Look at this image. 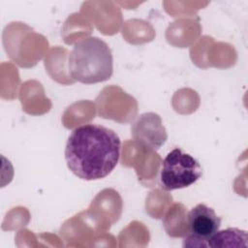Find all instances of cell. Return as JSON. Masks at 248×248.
<instances>
[{"label":"cell","mask_w":248,"mask_h":248,"mask_svg":"<svg viewBox=\"0 0 248 248\" xmlns=\"http://www.w3.org/2000/svg\"><path fill=\"white\" fill-rule=\"evenodd\" d=\"M120 148V139L113 130L87 123L72 131L65 147V160L69 170L78 178L98 180L114 170Z\"/></svg>","instance_id":"obj_1"},{"label":"cell","mask_w":248,"mask_h":248,"mask_svg":"<svg viewBox=\"0 0 248 248\" xmlns=\"http://www.w3.org/2000/svg\"><path fill=\"white\" fill-rule=\"evenodd\" d=\"M202 175L201 164L192 155L174 148L167 154L160 171L161 187L172 191L189 187Z\"/></svg>","instance_id":"obj_3"},{"label":"cell","mask_w":248,"mask_h":248,"mask_svg":"<svg viewBox=\"0 0 248 248\" xmlns=\"http://www.w3.org/2000/svg\"><path fill=\"white\" fill-rule=\"evenodd\" d=\"M189 233L183 240V247H206L207 239L213 235L221 226V218L214 209L199 203L187 214Z\"/></svg>","instance_id":"obj_4"},{"label":"cell","mask_w":248,"mask_h":248,"mask_svg":"<svg viewBox=\"0 0 248 248\" xmlns=\"http://www.w3.org/2000/svg\"><path fill=\"white\" fill-rule=\"evenodd\" d=\"M247 247V232L236 228L217 231L206 241V247Z\"/></svg>","instance_id":"obj_6"},{"label":"cell","mask_w":248,"mask_h":248,"mask_svg":"<svg viewBox=\"0 0 248 248\" xmlns=\"http://www.w3.org/2000/svg\"><path fill=\"white\" fill-rule=\"evenodd\" d=\"M131 135L139 146L152 151L158 150L168 139L162 119L155 112L140 115L132 124Z\"/></svg>","instance_id":"obj_5"},{"label":"cell","mask_w":248,"mask_h":248,"mask_svg":"<svg viewBox=\"0 0 248 248\" xmlns=\"http://www.w3.org/2000/svg\"><path fill=\"white\" fill-rule=\"evenodd\" d=\"M68 70L75 80L84 84L106 81L113 73L111 49L98 37L81 39L69 54Z\"/></svg>","instance_id":"obj_2"}]
</instances>
